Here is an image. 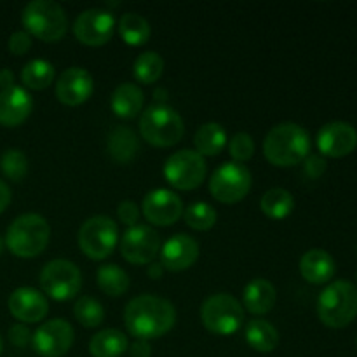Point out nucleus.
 <instances>
[{"instance_id":"obj_1","label":"nucleus","mask_w":357,"mask_h":357,"mask_svg":"<svg viewBox=\"0 0 357 357\" xmlns=\"http://www.w3.org/2000/svg\"><path fill=\"white\" fill-rule=\"evenodd\" d=\"M176 321V309L166 298L139 295L126 305L124 323L138 340H150L166 335Z\"/></svg>"},{"instance_id":"obj_2","label":"nucleus","mask_w":357,"mask_h":357,"mask_svg":"<svg viewBox=\"0 0 357 357\" xmlns=\"http://www.w3.org/2000/svg\"><path fill=\"white\" fill-rule=\"evenodd\" d=\"M264 153L275 166H296L310 153V136L296 122H281L267 132Z\"/></svg>"},{"instance_id":"obj_3","label":"nucleus","mask_w":357,"mask_h":357,"mask_svg":"<svg viewBox=\"0 0 357 357\" xmlns=\"http://www.w3.org/2000/svg\"><path fill=\"white\" fill-rule=\"evenodd\" d=\"M51 237V227L44 216L26 213L14 220L6 234V244L10 253L21 258H33L45 250Z\"/></svg>"},{"instance_id":"obj_4","label":"nucleus","mask_w":357,"mask_h":357,"mask_svg":"<svg viewBox=\"0 0 357 357\" xmlns=\"http://www.w3.org/2000/svg\"><path fill=\"white\" fill-rule=\"evenodd\" d=\"M317 316L330 328H345L357 317V288L352 282L335 281L317 298Z\"/></svg>"},{"instance_id":"obj_5","label":"nucleus","mask_w":357,"mask_h":357,"mask_svg":"<svg viewBox=\"0 0 357 357\" xmlns=\"http://www.w3.org/2000/svg\"><path fill=\"white\" fill-rule=\"evenodd\" d=\"M28 33L44 42H58L68 30V17L63 7L54 0H31L21 14Z\"/></svg>"},{"instance_id":"obj_6","label":"nucleus","mask_w":357,"mask_h":357,"mask_svg":"<svg viewBox=\"0 0 357 357\" xmlns=\"http://www.w3.org/2000/svg\"><path fill=\"white\" fill-rule=\"evenodd\" d=\"M139 132L143 139L155 146L176 145L185 132L181 115L166 103H155L145 108L139 119Z\"/></svg>"},{"instance_id":"obj_7","label":"nucleus","mask_w":357,"mask_h":357,"mask_svg":"<svg viewBox=\"0 0 357 357\" xmlns=\"http://www.w3.org/2000/svg\"><path fill=\"white\" fill-rule=\"evenodd\" d=\"M201 319L211 333L232 335L243 324L244 307L229 293H215L202 302Z\"/></svg>"},{"instance_id":"obj_8","label":"nucleus","mask_w":357,"mask_h":357,"mask_svg":"<svg viewBox=\"0 0 357 357\" xmlns=\"http://www.w3.org/2000/svg\"><path fill=\"white\" fill-rule=\"evenodd\" d=\"M119 241V227L110 216L87 218L79 230V246L93 260H103L114 251Z\"/></svg>"},{"instance_id":"obj_9","label":"nucleus","mask_w":357,"mask_h":357,"mask_svg":"<svg viewBox=\"0 0 357 357\" xmlns=\"http://www.w3.org/2000/svg\"><path fill=\"white\" fill-rule=\"evenodd\" d=\"M206 160L199 152L190 149L171 153L164 162V176L178 190H192L204 181Z\"/></svg>"},{"instance_id":"obj_10","label":"nucleus","mask_w":357,"mask_h":357,"mask_svg":"<svg viewBox=\"0 0 357 357\" xmlns=\"http://www.w3.org/2000/svg\"><path fill=\"white\" fill-rule=\"evenodd\" d=\"M251 188V173L244 164L241 162H223L216 167L215 173L209 180V190L213 197L225 204L239 202L248 195Z\"/></svg>"},{"instance_id":"obj_11","label":"nucleus","mask_w":357,"mask_h":357,"mask_svg":"<svg viewBox=\"0 0 357 357\" xmlns=\"http://www.w3.org/2000/svg\"><path fill=\"white\" fill-rule=\"evenodd\" d=\"M40 286L51 298L63 302L73 298L80 291L82 274L73 261L58 258L44 265L40 272Z\"/></svg>"},{"instance_id":"obj_12","label":"nucleus","mask_w":357,"mask_h":357,"mask_svg":"<svg viewBox=\"0 0 357 357\" xmlns=\"http://www.w3.org/2000/svg\"><path fill=\"white\" fill-rule=\"evenodd\" d=\"M160 251V237L152 227L136 223L122 236L121 253L128 261L136 265L150 264Z\"/></svg>"},{"instance_id":"obj_13","label":"nucleus","mask_w":357,"mask_h":357,"mask_svg":"<svg viewBox=\"0 0 357 357\" xmlns=\"http://www.w3.org/2000/svg\"><path fill=\"white\" fill-rule=\"evenodd\" d=\"M115 30V17L110 10L91 7L75 17L73 33L86 45H103L112 38Z\"/></svg>"},{"instance_id":"obj_14","label":"nucleus","mask_w":357,"mask_h":357,"mask_svg":"<svg viewBox=\"0 0 357 357\" xmlns=\"http://www.w3.org/2000/svg\"><path fill=\"white\" fill-rule=\"evenodd\" d=\"M72 324L65 319L45 321L38 326V330L31 335V344L37 354L42 357H61L70 351L73 344Z\"/></svg>"},{"instance_id":"obj_15","label":"nucleus","mask_w":357,"mask_h":357,"mask_svg":"<svg viewBox=\"0 0 357 357\" xmlns=\"http://www.w3.org/2000/svg\"><path fill=\"white\" fill-rule=\"evenodd\" d=\"M357 146V131L344 121L328 122L317 132V149L328 157H345Z\"/></svg>"},{"instance_id":"obj_16","label":"nucleus","mask_w":357,"mask_h":357,"mask_svg":"<svg viewBox=\"0 0 357 357\" xmlns=\"http://www.w3.org/2000/svg\"><path fill=\"white\" fill-rule=\"evenodd\" d=\"M183 213V202L167 188H155L143 199V215L153 225H173Z\"/></svg>"},{"instance_id":"obj_17","label":"nucleus","mask_w":357,"mask_h":357,"mask_svg":"<svg viewBox=\"0 0 357 357\" xmlns=\"http://www.w3.org/2000/svg\"><path fill=\"white\" fill-rule=\"evenodd\" d=\"M93 77L82 66L66 68L56 82V96L61 103L70 105V107L84 103L93 94Z\"/></svg>"},{"instance_id":"obj_18","label":"nucleus","mask_w":357,"mask_h":357,"mask_svg":"<svg viewBox=\"0 0 357 357\" xmlns=\"http://www.w3.org/2000/svg\"><path fill=\"white\" fill-rule=\"evenodd\" d=\"M160 265L169 271H185L199 258V244L187 234H176L160 246Z\"/></svg>"},{"instance_id":"obj_19","label":"nucleus","mask_w":357,"mask_h":357,"mask_svg":"<svg viewBox=\"0 0 357 357\" xmlns=\"http://www.w3.org/2000/svg\"><path fill=\"white\" fill-rule=\"evenodd\" d=\"M9 310L17 321L23 323H38L47 316L49 303L47 298L38 289L17 288L9 296Z\"/></svg>"},{"instance_id":"obj_20","label":"nucleus","mask_w":357,"mask_h":357,"mask_svg":"<svg viewBox=\"0 0 357 357\" xmlns=\"http://www.w3.org/2000/svg\"><path fill=\"white\" fill-rule=\"evenodd\" d=\"M33 110V98L24 87L10 86L0 91V124L20 126Z\"/></svg>"},{"instance_id":"obj_21","label":"nucleus","mask_w":357,"mask_h":357,"mask_svg":"<svg viewBox=\"0 0 357 357\" xmlns=\"http://www.w3.org/2000/svg\"><path fill=\"white\" fill-rule=\"evenodd\" d=\"M300 274L312 284H324L335 274V260L328 251L309 250L300 258Z\"/></svg>"},{"instance_id":"obj_22","label":"nucleus","mask_w":357,"mask_h":357,"mask_svg":"<svg viewBox=\"0 0 357 357\" xmlns=\"http://www.w3.org/2000/svg\"><path fill=\"white\" fill-rule=\"evenodd\" d=\"M275 288L267 279L257 278L244 286L243 307L251 314L264 316L275 305Z\"/></svg>"},{"instance_id":"obj_23","label":"nucleus","mask_w":357,"mask_h":357,"mask_svg":"<svg viewBox=\"0 0 357 357\" xmlns=\"http://www.w3.org/2000/svg\"><path fill=\"white\" fill-rule=\"evenodd\" d=\"M143 100H145L143 91L136 84L124 82L117 86V89L114 91L110 105L115 115L122 119H132L142 112Z\"/></svg>"},{"instance_id":"obj_24","label":"nucleus","mask_w":357,"mask_h":357,"mask_svg":"<svg viewBox=\"0 0 357 357\" xmlns=\"http://www.w3.org/2000/svg\"><path fill=\"white\" fill-rule=\"evenodd\" d=\"M108 153L117 162H129L139 150V142L135 132L126 126H114L107 139Z\"/></svg>"},{"instance_id":"obj_25","label":"nucleus","mask_w":357,"mask_h":357,"mask_svg":"<svg viewBox=\"0 0 357 357\" xmlns=\"http://www.w3.org/2000/svg\"><path fill=\"white\" fill-rule=\"evenodd\" d=\"M128 337L115 328L101 330L89 340V352L93 357H119L128 351Z\"/></svg>"},{"instance_id":"obj_26","label":"nucleus","mask_w":357,"mask_h":357,"mask_svg":"<svg viewBox=\"0 0 357 357\" xmlns=\"http://www.w3.org/2000/svg\"><path fill=\"white\" fill-rule=\"evenodd\" d=\"M248 345L257 352H272L279 344V333L268 321L251 319L244 331Z\"/></svg>"},{"instance_id":"obj_27","label":"nucleus","mask_w":357,"mask_h":357,"mask_svg":"<svg viewBox=\"0 0 357 357\" xmlns=\"http://www.w3.org/2000/svg\"><path fill=\"white\" fill-rule=\"evenodd\" d=\"M195 152L204 155H216L227 145V131L218 122H206L194 136Z\"/></svg>"},{"instance_id":"obj_28","label":"nucleus","mask_w":357,"mask_h":357,"mask_svg":"<svg viewBox=\"0 0 357 357\" xmlns=\"http://www.w3.org/2000/svg\"><path fill=\"white\" fill-rule=\"evenodd\" d=\"M260 208L268 218L282 220L288 215H291L293 208H295V199H293L289 190L275 187L265 192L260 201Z\"/></svg>"},{"instance_id":"obj_29","label":"nucleus","mask_w":357,"mask_h":357,"mask_svg":"<svg viewBox=\"0 0 357 357\" xmlns=\"http://www.w3.org/2000/svg\"><path fill=\"white\" fill-rule=\"evenodd\" d=\"M21 80L30 89H45L54 80V65L47 59H31L21 70Z\"/></svg>"},{"instance_id":"obj_30","label":"nucleus","mask_w":357,"mask_h":357,"mask_svg":"<svg viewBox=\"0 0 357 357\" xmlns=\"http://www.w3.org/2000/svg\"><path fill=\"white\" fill-rule=\"evenodd\" d=\"M119 33L129 45H142L150 37V24L142 14L126 13L119 20Z\"/></svg>"},{"instance_id":"obj_31","label":"nucleus","mask_w":357,"mask_h":357,"mask_svg":"<svg viewBox=\"0 0 357 357\" xmlns=\"http://www.w3.org/2000/svg\"><path fill=\"white\" fill-rule=\"evenodd\" d=\"M98 284H100L101 291H105L110 296H121L128 291L129 288V275L128 272L122 271L115 264L101 265L98 268Z\"/></svg>"},{"instance_id":"obj_32","label":"nucleus","mask_w":357,"mask_h":357,"mask_svg":"<svg viewBox=\"0 0 357 357\" xmlns=\"http://www.w3.org/2000/svg\"><path fill=\"white\" fill-rule=\"evenodd\" d=\"M164 72V59L159 52L145 51L136 58L132 73L142 84H153Z\"/></svg>"},{"instance_id":"obj_33","label":"nucleus","mask_w":357,"mask_h":357,"mask_svg":"<svg viewBox=\"0 0 357 357\" xmlns=\"http://www.w3.org/2000/svg\"><path fill=\"white\" fill-rule=\"evenodd\" d=\"M73 314H75L77 321L86 328L100 326L105 319L103 305L100 300L93 298V296H80L73 307Z\"/></svg>"},{"instance_id":"obj_34","label":"nucleus","mask_w":357,"mask_h":357,"mask_svg":"<svg viewBox=\"0 0 357 357\" xmlns=\"http://www.w3.org/2000/svg\"><path fill=\"white\" fill-rule=\"evenodd\" d=\"M216 209L208 202H194L185 209V222L195 230H209L216 223Z\"/></svg>"},{"instance_id":"obj_35","label":"nucleus","mask_w":357,"mask_h":357,"mask_svg":"<svg viewBox=\"0 0 357 357\" xmlns=\"http://www.w3.org/2000/svg\"><path fill=\"white\" fill-rule=\"evenodd\" d=\"M0 169L9 180L21 181L28 171V157L20 149L6 150L0 157Z\"/></svg>"},{"instance_id":"obj_36","label":"nucleus","mask_w":357,"mask_h":357,"mask_svg":"<svg viewBox=\"0 0 357 357\" xmlns=\"http://www.w3.org/2000/svg\"><path fill=\"white\" fill-rule=\"evenodd\" d=\"M230 155H232L234 162H241L250 160L255 153V142L248 132H237L230 138L229 142Z\"/></svg>"},{"instance_id":"obj_37","label":"nucleus","mask_w":357,"mask_h":357,"mask_svg":"<svg viewBox=\"0 0 357 357\" xmlns=\"http://www.w3.org/2000/svg\"><path fill=\"white\" fill-rule=\"evenodd\" d=\"M30 47H31V37L28 31L24 30L14 31V33L9 37V51L13 52V54L21 56L24 54V52L30 51Z\"/></svg>"},{"instance_id":"obj_38","label":"nucleus","mask_w":357,"mask_h":357,"mask_svg":"<svg viewBox=\"0 0 357 357\" xmlns=\"http://www.w3.org/2000/svg\"><path fill=\"white\" fill-rule=\"evenodd\" d=\"M117 215H119V220H121L122 223L132 227L138 223L139 208L132 201H122L117 208Z\"/></svg>"},{"instance_id":"obj_39","label":"nucleus","mask_w":357,"mask_h":357,"mask_svg":"<svg viewBox=\"0 0 357 357\" xmlns=\"http://www.w3.org/2000/svg\"><path fill=\"white\" fill-rule=\"evenodd\" d=\"M9 340L10 344L16 345V347H24V345L30 344L31 333L24 324H14L9 330Z\"/></svg>"},{"instance_id":"obj_40","label":"nucleus","mask_w":357,"mask_h":357,"mask_svg":"<svg viewBox=\"0 0 357 357\" xmlns=\"http://www.w3.org/2000/svg\"><path fill=\"white\" fill-rule=\"evenodd\" d=\"M326 171V160L316 153H309L305 159V173L310 178H319Z\"/></svg>"},{"instance_id":"obj_41","label":"nucleus","mask_w":357,"mask_h":357,"mask_svg":"<svg viewBox=\"0 0 357 357\" xmlns=\"http://www.w3.org/2000/svg\"><path fill=\"white\" fill-rule=\"evenodd\" d=\"M128 349L131 352V357H150V354H152V347H150L146 340H136Z\"/></svg>"},{"instance_id":"obj_42","label":"nucleus","mask_w":357,"mask_h":357,"mask_svg":"<svg viewBox=\"0 0 357 357\" xmlns=\"http://www.w3.org/2000/svg\"><path fill=\"white\" fill-rule=\"evenodd\" d=\"M10 202V188L6 181L0 180V213H3L7 209Z\"/></svg>"},{"instance_id":"obj_43","label":"nucleus","mask_w":357,"mask_h":357,"mask_svg":"<svg viewBox=\"0 0 357 357\" xmlns=\"http://www.w3.org/2000/svg\"><path fill=\"white\" fill-rule=\"evenodd\" d=\"M14 86V73L9 68L0 70V91Z\"/></svg>"},{"instance_id":"obj_44","label":"nucleus","mask_w":357,"mask_h":357,"mask_svg":"<svg viewBox=\"0 0 357 357\" xmlns=\"http://www.w3.org/2000/svg\"><path fill=\"white\" fill-rule=\"evenodd\" d=\"M160 272H162V265L160 264H152L149 268V275H152V278H159Z\"/></svg>"},{"instance_id":"obj_45","label":"nucleus","mask_w":357,"mask_h":357,"mask_svg":"<svg viewBox=\"0 0 357 357\" xmlns=\"http://www.w3.org/2000/svg\"><path fill=\"white\" fill-rule=\"evenodd\" d=\"M0 354H2V337H0Z\"/></svg>"},{"instance_id":"obj_46","label":"nucleus","mask_w":357,"mask_h":357,"mask_svg":"<svg viewBox=\"0 0 357 357\" xmlns=\"http://www.w3.org/2000/svg\"><path fill=\"white\" fill-rule=\"evenodd\" d=\"M2 248H3V243H2V239H0V253H2Z\"/></svg>"}]
</instances>
